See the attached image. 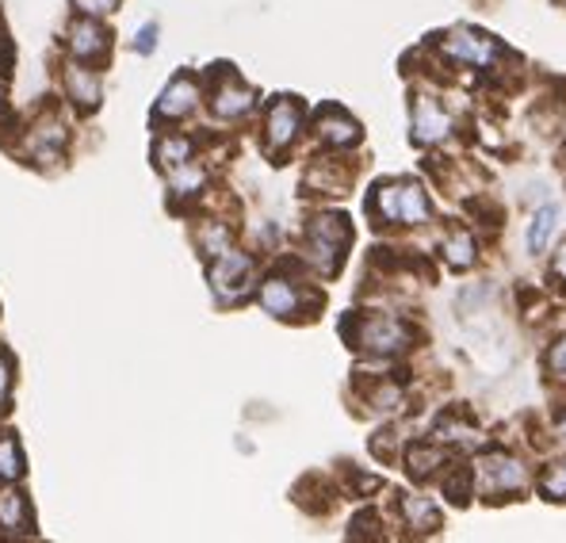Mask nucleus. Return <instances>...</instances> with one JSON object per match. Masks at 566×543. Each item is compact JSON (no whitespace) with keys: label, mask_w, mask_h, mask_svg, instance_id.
<instances>
[{"label":"nucleus","mask_w":566,"mask_h":543,"mask_svg":"<svg viewBox=\"0 0 566 543\" xmlns=\"http://www.w3.org/2000/svg\"><path fill=\"white\" fill-rule=\"evenodd\" d=\"M371 211L379 222H406V227H421L432 219L429 196L418 180H382L371 191Z\"/></svg>","instance_id":"nucleus-1"},{"label":"nucleus","mask_w":566,"mask_h":543,"mask_svg":"<svg viewBox=\"0 0 566 543\" xmlns=\"http://www.w3.org/2000/svg\"><path fill=\"white\" fill-rule=\"evenodd\" d=\"M348 241H353V227H348L345 215H318L306 227V253H311L314 269L322 275H333L340 269Z\"/></svg>","instance_id":"nucleus-2"},{"label":"nucleus","mask_w":566,"mask_h":543,"mask_svg":"<svg viewBox=\"0 0 566 543\" xmlns=\"http://www.w3.org/2000/svg\"><path fill=\"white\" fill-rule=\"evenodd\" d=\"M211 291L222 306H234L253 291V257L227 249L222 257H214L211 264Z\"/></svg>","instance_id":"nucleus-3"},{"label":"nucleus","mask_w":566,"mask_h":543,"mask_svg":"<svg viewBox=\"0 0 566 543\" xmlns=\"http://www.w3.org/2000/svg\"><path fill=\"white\" fill-rule=\"evenodd\" d=\"M65 50H70L73 62L104 65L112 58V31L99 20H93V15H77L65 28Z\"/></svg>","instance_id":"nucleus-4"},{"label":"nucleus","mask_w":566,"mask_h":543,"mask_svg":"<svg viewBox=\"0 0 566 543\" xmlns=\"http://www.w3.org/2000/svg\"><path fill=\"white\" fill-rule=\"evenodd\" d=\"M298 135H303V104L291 96L272 100L269 115H264V149L283 154L287 146H295Z\"/></svg>","instance_id":"nucleus-5"},{"label":"nucleus","mask_w":566,"mask_h":543,"mask_svg":"<svg viewBox=\"0 0 566 543\" xmlns=\"http://www.w3.org/2000/svg\"><path fill=\"white\" fill-rule=\"evenodd\" d=\"M440 54L448 62H460V65H471V70H490V62L497 58V43L482 31H471V28H455L448 31V39L440 43Z\"/></svg>","instance_id":"nucleus-6"},{"label":"nucleus","mask_w":566,"mask_h":543,"mask_svg":"<svg viewBox=\"0 0 566 543\" xmlns=\"http://www.w3.org/2000/svg\"><path fill=\"white\" fill-rule=\"evenodd\" d=\"M207 100H211V115L214 119H241V115L253 112L256 104V92L245 85V81L238 77L234 70H222V81L207 92Z\"/></svg>","instance_id":"nucleus-7"},{"label":"nucleus","mask_w":566,"mask_h":543,"mask_svg":"<svg viewBox=\"0 0 566 543\" xmlns=\"http://www.w3.org/2000/svg\"><path fill=\"white\" fill-rule=\"evenodd\" d=\"M199 96H203L199 81L191 77V73H180V77H172L169 85H165L161 96H157L154 119L157 123H180V119H188V115L199 107Z\"/></svg>","instance_id":"nucleus-8"},{"label":"nucleus","mask_w":566,"mask_h":543,"mask_svg":"<svg viewBox=\"0 0 566 543\" xmlns=\"http://www.w3.org/2000/svg\"><path fill=\"white\" fill-rule=\"evenodd\" d=\"M356 345H364L368 353H379V356H390V353H402L410 345V333L398 317H387V314H371L364 317L360 333H356Z\"/></svg>","instance_id":"nucleus-9"},{"label":"nucleus","mask_w":566,"mask_h":543,"mask_svg":"<svg viewBox=\"0 0 566 543\" xmlns=\"http://www.w3.org/2000/svg\"><path fill=\"white\" fill-rule=\"evenodd\" d=\"M62 92L73 100L77 107H85V112H93V107H99V96H104V85H99V73L93 70V65L85 62H65L62 65Z\"/></svg>","instance_id":"nucleus-10"},{"label":"nucleus","mask_w":566,"mask_h":543,"mask_svg":"<svg viewBox=\"0 0 566 543\" xmlns=\"http://www.w3.org/2000/svg\"><path fill=\"white\" fill-rule=\"evenodd\" d=\"M62 142H65V123L57 119V115H46V119L31 123L28 130V161L31 165H50L62 157Z\"/></svg>","instance_id":"nucleus-11"},{"label":"nucleus","mask_w":566,"mask_h":543,"mask_svg":"<svg viewBox=\"0 0 566 543\" xmlns=\"http://www.w3.org/2000/svg\"><path fill=\"white\" fill-rule=\"evenodd\" d=\"M448 135H452V119H448L444 107L432 96L413 100V142L418 146H432V142H444Z\"/></svg>","instance_id":"nucleus-12"},{"label":"nucleus","mask_w":566,"mask_h":543,"mask_svg":"<svg viewBox=\"0 0 566 543\" xmlns=\"http://www.w3.org/2000/svg\"><path fill=\"white\" fill-rule=\"evenodd\" d=\"M35 532V513L23 490L0 487V536H31Z\"/></svg>","instance_id":"nucleus-13"},{"label":"nucleus","mask_w":566,"mask_h":543,"mask_svg":"<svg viewBox=\"0 0 566 543\" xmlns=\"http://www.w3.org/2000/svg\"><path fill=\"white\" fill-rule=\"evenodd\" d=\"M314 135L333 149H345V146H356V142H360V123H356L348 112H340L337 104H326L318 112V119H314Z\"/></svg>","instance_id":"nucleus-14"},{"label":"nucleus","mask_w":566,"mask_h":543,"mask_svg":"<svg viewBox=\"0 0 566 543\" xmlns=\"http://www.w3.org/2000/svg\"><path fill=\"white\" fill-rule=\"evenodd\" d=\"M303 288L291 280H283V275H269V280L261 283V306L269 311L272 317H298L303 311Z\"/></svg>","instance_id":"nucleus-15"},{"label":"nucleus","mask_w":566,"mask_h":543,"mask_svg":"<svg viewBox=\"0 0 566 543\" xmlns=\"http://www.w3.org/2000/svg\"><path fill=\"white\" fill-rule=\"evenodd\" d=\"M191 157H196V142H191L188 135H161L154 142V161L161 165L165 173L188 165Z\"/></svg>","instance_id":"nucleus-16"},{"label":"nucleus","mask_w":566,"mask_h":543,"mask_svg":"<svg viewBox=\"0 0 566 543\" xmlns=\"http://www.w3.org/2000/svg\"><path fill=\"white\" fill-rule=\"evenodd\" d=\"M28 463H23V448L15 440L12 429H0V487H12V482L23 479Z\"/></svg>","instance_id":"nucleus-17"},{"label":"nucleus","mask_w":566,"mask_h":543,"mask_svg":"<svg viewBox=\"0 0 566 543\" xmlns=\"http://www.w3.org/2000/svg\"><path fill=\"white\" fill-rule=\"evenodd\" d=\"M196 246H199V253L203 257H222L230 246H234V230L227 227V222H203L196 233Z\"/></svg>","instance_id":"nucleus-18"},{"label":"nucleus","mask_w":566,"mask_h":543,"mask_svg":"<svg viewBox=\"0 0 566 543\" xmlns=\"http://www.w3.org/2000/svg\"><path fill=\"white\" fill-rule=\"evenodd\" d=\"M203 184H207V173L199 169L196 161H188V165H180V169H172V177H169V188H172V199H191V196H199L203 191Z\"/></svg>","instance_id":"nucleus-19"},{"label":"nucleus","mask_w":566,"mask_h":543,"mask_svg":"<svg viewBox=\"0 0 566 543\" xmlns=\"http://www.w3.org/2000/svg\"><path fill=\"white\" fill-rule=\"evenodd\" d=\"M444 261L452 269H471L474 264V238L468 230H452L444 238Z\"/></svg>","instance_id":"nucleus-20"},{"label":"nucleus","mask_w":566,"mask_h":543,"mask_svg":"<svg viewBox=\"0 0 566 543\" xmlns=\"http://www.w3.org/2000/svg\"><path fill=\"white\" fill-rule=\"evenodd\" d=\"M555 222H559V207H555V203H544L536 215H532V227H528V249H532V253H539V249L547 246Z\"/></svg>","instance_id":"nucleus-21"},{"label":"nucleus","mask_w":566,"mask_h":543,"mask_svg":"<svg viewBox=\"0 0 566 543\" xmlns=\"http://www.w3.org/2000/svg\"><path fill=\"white\" fill-rule=\"evenodd\" d=\"M12 383H15V364H12V356L0 348V414L12 406Z\"/></svg>","instance_id":"nucleus-22"},{"label":"nucleus","mask_w":566,"mask_h":543,"mask_svg":"<svg viewBox=\"0 0 566 543\" xmlns=\"http://www.w3.org/2000/svg\"><path fill=\"white\" fill-rule=\"evenodd\" d=\"M77 4L81 15H93V20H104V15H112L115 8L123 4V0H73Z\"/></svg>","instance_id":"nucleus-23"},{"label":"nucleus","mask_w":566,"mask_h":543,"mask_svg":"<svg viewBox=\"0 0 566 543\" xmlns=\"http://www.w3.org/2000/svg\"><path fill=\"white\" fill-rule=\"evenodd\" d=\"M544 494L547 498H566V463H555L544 474Z\"/></svg>","instance_id":"nucleus-24"},{"label":"nucleus","mask_w":566,"mask_h":543,"mask_svg":"<svg viewBox=\"0 0 566 543\" xmlns=\"http://www.w3.org/2000/svg\"><path fill=\"white\" fill-rule=\"evenodd\" d=\"M154 46H157V23H146V28L138 31V39H135V50H138V54H149Z\"/></svg>","instance_id":"nucleus-25"},{"label":"nucleus","mask_w":566,"mask_h":543,"mask_svg":"<svg viewBox=\"0 0 566 543\" xmlns=\"http://www.w3.org/2000/svg\"><path fill=\"white\" fill-rule=\"evenodd\" d=\"M547 364H552V372H566V341L552 348V356H547Z\"/></svg>","instance_id":"nucleus-26"},{"label":"nucleus","mask_w":566,"mask_h":543,"mask_svg":"<svg viewBox=\"0 0 566 543\" xmlns=\"http://www.w3.org/2000/svg\"><path fill=\"white\" fill-rule=\"evenodd\" d=\"M559 272H563V275H566V246H563V249H559Z\"/></svg>","instance_id":"nucleus-27"},{"label":"nucleus","mask_w":566,"mask_h":543,"mask_svg":"<svg viewBox=\"0 0 566 543\" xmlns=\"http://www.w3.org/2000/svg\"><path fill=\"white\" fill-rule=\"evenodd\" d=\"M4 92H8V88H4V77H0V107H4Z\"/></svg>","instance_id":"nucleus-28"},{"label":"nucleus","mask_w":566,"mask_h":543,"mask_svg":"<svg viewBox=\"0 0 566 543\" xmlns=\"http://www.w3.org/2000/svg\"><path fill=\"white\" fill-rule=\"evenodd\" d=\"M559 429H563V440H566V417H563V425H559Z\"/></svg>","instance_id":"nucleus-29"}]
</instances>
